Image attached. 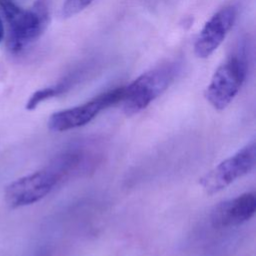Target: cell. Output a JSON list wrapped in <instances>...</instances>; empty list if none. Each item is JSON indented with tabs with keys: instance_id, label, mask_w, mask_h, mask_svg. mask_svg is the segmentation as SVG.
<instances>
[{
	"instance_id": "6da1fadb",
	"label": "cell",
	"mask_w": 256,
	"mask_h": 256,
	"mask_svg": "<svg viewBox=\"0 0 256 256\" xmlns=\"http://www.w3.org/2000/svg\"><path fill=\"white\" fill-rule=\"evenodd\" d=\"M0 7L8 23L7 41L11 53H19L37 40L49 22L46 0H37L29 9H23L11 0H0Z\"/></svg>"
},
{
	"instance_id": "7a4b0ae2",
	"label": "cell",
	"mask_w": 256,
	"mask_h": 256,
	"mask_svg": "<svg viewBox=\"0 0 256 256\" xmlns=\"http://www.w3.org/2000/svg\"><path fill=\"white\" fill-rule=\"evenodd\" d=\"M179 61H167L142 73L129 85L124 86L123 111L127 116L147 108L176 79L180 72Z\"/></svg>"
},
{
	"instance_id": "3957f363",
	"label": "cell",
	"mask_w": 256,
	"mask_h": 256,
	"mask_svg": "<svg viewBox=\"0 0 256 256\" xmlns=\"http://www.w3.org/2000/svg\"><path fill=\"white\" fill-rule=\"evenodd\" d=\"M247 57L241 45L222 63L205 90V98L216 110L225 109L238 94L247 75Z\"/></svg>"
},
{
	"instance_id": "277c9868",
	"label": "cell",
	"mask_w": 256,
	"mask_h": 256,
	"mask_svg": "<svg viewBox=\"0 0 256 256\" xmlns=\"http://www.w3.org/2000/svg\"><path fill=\"white\" fill-rule=\"evenodd\" d=\"M256 164V143L252 140L229 158L220 162L199 181L208 195H213L251 172Z\"/></svg>"
},
{
	"instance_id": "5b68a950",
	"label": "cell",
	"mask_w": 256,
	"mask_h": 256,
	"mask_svg": "<svg viewBox=\"0 0 256 256\" xmlns=\"http://www.w3.org/2000/svg\"><path fill=\"white\" fill-rule=\"evenodd\" d=\"M124 86L104 92L88 102L53 113L48 119V128L53 132H63L88 124L102 110L121 103Z\"/></svg>"
},
{
	"instance_id": "8992f818",
	"label": "cell",
	"mask_w": 256,
	"mask_h": 256,
	"mask_svg": "<svg viewBox=\"0 0 256 256\" xmlns=\"http://www.w3.org/2000/svg\"><path fill=\"white\" fill-rule=\"evenodd\" d=\"M59 182V175L48 165L7 185L4 191L5 202L12 209L34 204L48 195Z\"/></svg>"
},
{
	"instance_id": "52a82bcc",
	"label": "cell",
	"mask_w": 256,
	"mask_h": 256,
	"mask_svg": "<svg viewBox=\"0 0 256 256\" xmlns=\"http://www.w3.org/2000/svg\"><path fill=\"white\" fill-rule=\"evenodd\" d=\"M237 16L234 6H226L217 11L203 26L194 43V53L198 58H208L223 42Z\"/></svg>"
},
{
	"instance_id": "ba28073f",
	"label": "cell",
	"mask_w": 256,
	"mask_h": 256,
	"mask_svg": "<svg viewBox=\"0 0 256 256\" xmlns=\"http://www.w3.org/2000/svg\"><path fill=\"white\" fill-rule=\"evenodd\" d=\"M256 211V195L247 192L217 204L211 211L210 223L216 229L235 227L250 220Z\"/></svg>"
},
{
	"instance_id": "9c48e42d",
	"label": "cell",
	"mask_w": 256,
	"mask_h": 256,
	"mask_svg": "<svg viewBox=\"0 0 256 256\" xmlns=\"http://www.w3.org/2000/svg\"><path fill=\"white\" fill-rule=\"evenodd\" d=\"M93 0H64L61 8V16L63 18H70L85 8H87Z\"/></svg>"
},
{
	"instance_id": "30bf717a",
	"label": "cell",
	"mask_w": 256,
	"mask_h": 256,
	"mask_svg": "<svg viewBox=\"0 0 256 256\" xmlns=\"http://www.w3.org/2000/svg\"><path fill=\"white\" fill-rule=\"evenodd\" d=\"M3 35H4V29H3V23L1 21V18H0V42L2 41L3 39Z\"/></svg>"
}]
</instances>
